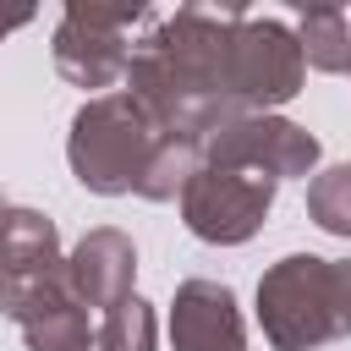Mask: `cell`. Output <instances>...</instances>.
Masks as SVG:
<instances>
[{"instance_id": "1", "label": "cell", "mask_w": 351, "mask_h": 351, "mask_svg": "<svg viewBox=\"0 0 351 351\" xmlns=\"http://www.w3.org/2000/svg\"><path fill=\"white\" fill-rule=\"evenodd\" d=\"M241 16H247L241 5H176L137 38L126 66V93L170 137L203 148L219 126L247 115L230 82V49Z\"/></svg>"}, {"instance_id": "2", "label": "cell", "mask_w": 351, "mask_h": 351, "mask_svg": "<svg viewBox=\"0 0 351 351\" xmlns=\"http://www.w3.org/2000/svg\"><path fill=\"white\" fill-rule=\"evenodd\" d=\"M258 324L274 351H324L351 335V258L285 252L258 280Z\"/></svg>"}, {"instance_id": "3", "label": "cell", "mask_w": 351, "mask_h": 351, "mask_svg": "<svg viewBox=\"0 0 351 351\" xmlns=\"http://www.w3.org/2000/svg\"><path fill=\"white\" fill-rule=\"evenodd\" d=\"M170 143V132L121 88V93H93L66 132V159L71 176L99 192V197H126L143 186V176L154 170L159 148Z\"/></svg>"}, {"instance_id": "4", "label": "cell", "mask_w": 351, "mask_h": 351, "mask_svg": "<svg viewBox=\"0 0 351 351\" xmlns=\"http://www.w3.org/2000/svg\"><path fill=\"white\" fill-rule=\"evenodd\" d=\"M148 16L154 11L143 0H66V11L55 22V38H49L55 71L71 88L126 82V66H132V49H137V44H126V33Z\"/></svg>"}, {"instance_id": "5", "label": "cell", "mask_w": 351, "mask_h": 351, "mask_svg": "<svg viewBox=\"0 0 351 351\" xmlns=\"http://www.w3.org/2000/svg\"><path fill=\"white\" fill-rule=\"evenodd\" d=\"M274 192H280L274 176L203 165L192 176V186L181 192V225L208 247H241L263 230V219L274 208Z\"/></svg>"}, {"instance_id": "6", "label": "cell", "mask_w": 351, "mask_h": 351, "mask_svg": "<svg viewBox=\"0 0 351 351\" xmlns=\"http://www.w3.org/2000/svg\"><path fill=\"white\" fill-rule=\"evenodd\" d=\"M302 38L280 22V16H241L236 27V49H230V82H236V104L247 115H274V104H291L302 93Z\"/></svg>"}, {"instance_id": "7", "label": "cell", "mask_w": 351, "mask_h": 351, "mask_svg": "<svg viewBox=\"0 0 351 351\" xmlns=\"http://www.w3.org/2000/svg\"><path fill=\"white\" fill-rule=\"evenodd\" d=\"M318 137L285 115H236L203 143V165L219 170H258L274 181H307L318 170Z\"/></svg>"}, {"instance_id": "8", "label": "cell", "mask_w": 351, "mask_h": 351, "mask_svg": "<svg viewBox=\"0 0 351 351\" xmlns=\"http://www.w3.org/2000/svg\"><path fill=\"white\" fill-rule=\"evenodd\" d=\"M0 307L22 329L27 351H99L93 307L71 291L66 274H49L33 285H0Z\"/></svg>"}, {"instance_id": "9", "label": "cell", "mask_w": 351, "mask_h": 351, "mask_svg": "<svg viewBox=\"0 0 351 351\" xmlns=\"http://www.w3.org/2000/svg\"><path fill=\"white\" fill-rule=\"evenodd\" d=\"M170 346L176 351H247L236 291L219 280H181L170 302Z\"/></svg>"}, {"instance_id": "10", "label": "cell", "mask_w": 351, "mask_h": 351, "mask_svg": "<svg viewBox=\"0 0 351 351\" xmlns=\"http://www.w3.org/2000/svg\"><path fill=\"white\" fill-rule=\"evenodd\" d=\"M66 280H71V291H77L88 307H99V313H110L115 302L137 296V291H132V280H137V247H132V236L115 230V225L88 230V236L71 247V258H66Z\"/></svg>"}, {"instance_id": "11", "label": "cell", "mask_w": 351, "mask_h": 351, "mask_svg": "<svg viewBox=\"0 0 351 351\" xmlns=\"http://www.w3.org/2000/svg\"><path fill=\"white\" fill-rule=\"evenodd\" d=\"M49 274H66L55 219L38 208H5V285H33Z\"/></svg>"}, {"instance_id": "12", "label": "cell", "mask_w": 351, "mask_h": 351, "mask_svg": "<svg viewBox=\"0 0 351 351\" xmlns=\"http://www.w3.org/2000/svg\"><path fill=\"white\" fill-rule=\"evenodd\" d=\"M296 38H302V55H307L313 71H329V77L351 71V16H346L340 5H313V11H302Z\"/></svg>"}, {"instance_id": "13", "label": "cell", "mask_w": 351, "mask_h": 351, "mask_svg": "<svg viewBox=\"0 0 351 351\" xmlns=\"http://www.w3.org/2000/svg\"><path fill=\"white\" fill-rule=\"evenodd\" d=\"M307 219L351 241V165H329L307 181Z\"/></svg>"}, {"instance_id": "14", "label": "cell", "mask_w": 351, "mask_h": 351, "mask_svg": "<svg viewBox=\"0 0 351 351\" xmlns=\"http://www.w3.org/2000/svg\"><path fill=\"white\" fill-rule=\"evenodd\" d=\"M99 351H154V307L143 296L115 302L99 318Z\"/></svg>"}]
</instances>
